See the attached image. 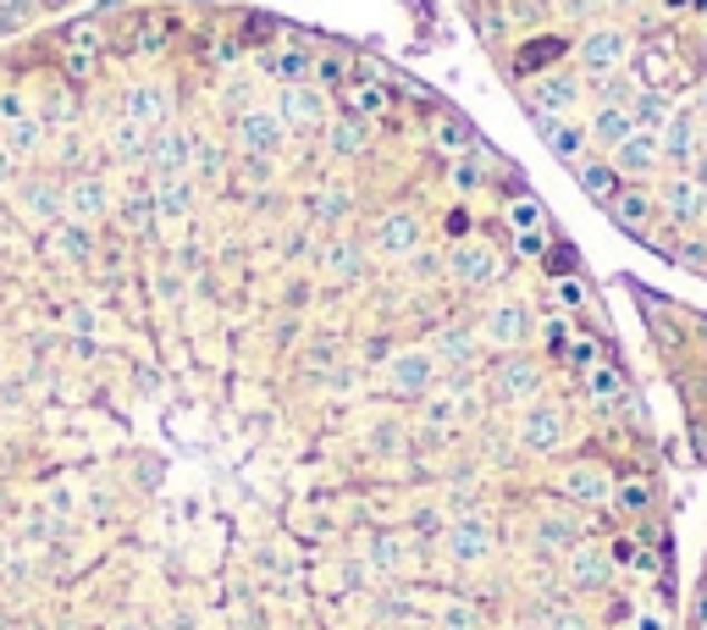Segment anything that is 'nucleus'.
<instances>
[{"label":"nucleus","instance_id":"1","mask_svg":"<svg viewBox=\"0 0 707 630\" xmlns=\"http://www.w3.org/2000/svg\"><path fill=\"white\" fill-rule=\"evenodd\" d=\"M481 343L487 348H498V354H526V343H531V332H537V315L526 299H503V305H487L481 315Z\"/></svg>","mask_w":707,"mask_h":630},{"label":"nucleus","instance_id":"2","mask_svg":"<svg viewBox=\"0 0 707 630\" xmlns=\"http://www.w3.org/2000/svg\"><path fill=\"white\" fill-rule=\"evenodd\" d=\"M487 387H492L498 404L526 410L531 398H542V365L531 354H498V365L487 371Z\"/></svg>","mask_w":707,"mask_h":630},{"label":"nucleus","instance_id":"3","mask_svg":"<svg viewBox=\"0 0 707 630\" xmlns=\"http://www.w3.org/2000/svg\"><path fill=\"white\" fill-rule=\"evenodd\" d=\"M575 61H580L586 78H613V72H625V61H630V33H625V28H591V33L575 45Z\"/></svg>","mask_w":707,"mask_h":630},{"label":"nucleus","instance_id":"4","mask_svg":"<svg viewBox=\"0 0 707 630\" xmlns=\"http://www.w3.org/2000/svg\"><path fill=\"white\" fill-rule=\"evenodd\" d=\"M652 199H658V216H664L669 227H680V233H686V227H703L707 194L691 183V171H675V177H669Z\"/></svg>","mask_w":707,"mask_h":630},{"label":"nucleus","instance_id":"5","mask_svg":"<svg viewBox=\"0 0 707 630\" xmlns=\"http://www.w3.org/2000/svg\"><path fill=\"white\" fill-rule=\"evenodd\" d=\"M509 272V260L492 249V244H481V238H470V244H459L453 255H448V277L459 283V288H487V283H498Z\"/></svg>","mask_w":707,"mask_h":630},{"label":"nucleus","instance_id":"6","mask_svg":"<svg viewBox=\"0 0 707 630\" xmlns=\"http://www.w3.org/2000/svg\"><path fill=\"white\" fill-rule=\"evenodd\" d=\"M287 139H293V134L283 128L277 106H255V111H244L238 128H233V145H238L244 156H277Z\"/></svg>","mask_w":707,"mask_h":630},{"label":"nucleus","instance_id":"7","mask_svg":"<svg viewBox=\"0 0 707 630\" xmlns=\"http://www.w3.org/2000/svg\"><path fill=\"white\" fill-rule=\"evenodd\" d=\"M580 106V78L575 72H537L531 89H526V111H548V117H575Z\"/></svg>","mask_w":707,"mask_h":630},{"label":"nucleus","instance_id":"8","mask_svg":"<svg viewBox=\"0 0 707 630\" xmlns=\"http://www.w3.org/2000/svg\"><path fill=\"white\" fill-rule=\"evenodd\" d=\"M608 216H613V227H619V233H630V238H652V222H658V199H652V188H641V183H625V188L608 199Z\"/></svg>","mask_w":707,"mask_h":630},{"label":"nucleus","instance_id":"9","mask_svg":"<svg viewBox=\"0 0 707 630\" xmlns=\"http://www.w3.org/2000/svg\"><path fill=\"white\" fill-rule=\"evenodd\" d=\"M277 117H283L287 134H321V128L332 122L321 89H310V83H283V106H277Z\"/></svg>","mask_w":707,"mask_h":630},{"label":"nucleus","instance_id":"10","mask_svg":"<svg viewBox=\"0 0 707 630\" xmlns=\"http://www.w3.org/2000/svg\"><path fill=\"white\" fill-rule=\"evenodd\" d=\"M531 122H537V139L564 160V166H580V160H586V150H591L586 122H575V117H548V111H531Z\"/></svg>","mask_w":707,"mask_h":630},{"label":"nucleus","instance_id":"11","mask_svg":"<svg viewBox=\"0 0 707 630\" xmlns=\"http://www.w3.org/2000/svg\"><path fill=\"white\" fill-rule=\"evenodd\" d=\"M658 150H664V166H686L691 171V160L703 156V122H697V111H675L664 122V134H658Z\"/></svg>","mask_w":707,"mask_h":630},{"label":"nucleus","instance_id":"12","mask_svg":"<svg viewBox=\"0 0 707 630\" xmlns=\"http://www.w3.org/2000/svg\"><path fill=\"white\" fill-rule=\"evenodd\" d=\"M608 166L619 171V183H641V177H652L658 166H664V150H658V134H630L613 156H608Z\"/></svg>","mask_w":707,"mask_h":630},{"label":"nucleus","instance_id":"13","mask_svg":"<svg viewBox=\"0 0 707 630\" xmlns=\"http://www.w3.org/2000/svg\"><path fill=\"white\" fill-rule=\"evenodd\" d=\"M149 171L155 177H177V171H188L194 166V134L188 128H155V139H149Z\"/></svg>","mask_w":707,"mask_h":630},{"label":"nucleus","instance_id":"14","mask_svg":"<svg viewBox=\"0 0 707 630\" xmlns=\"http://www.w3.org/2000/svg\"><path fill=\"white\" fill-rule=\"evenodd\" d=\"M580 387H586V404L602 410V415H613V410L630 398V382H625V371H619L613 360H597L591 371H580Z\"/></svg>","mask_w":707,"mask_h":630},{"label":"nucleus","instance_id":"15","mask_svg":"<svg viewBox=\"0 0 707 630\" xmlns=\"http://www.w3.org/2000/svg\"><path fill=\"white\" fill-rule=\"evenodd\" d=\"M122 111H128V122H139V128H166L171 95H166V83H128V89H122Z\"/></svg>","mask_w":707,"mask_h":630},{"label":"nucleus","instance_id":"16","mask_svg":"<svg viewBox=\"0 0 707 630\" xmlns=\"http://www.w3.org/2000/svg\"><path fill=\"white\" fill-rule=\"evenodd\" d=\"M647 509H652V475L619 471V486H613V520H619V525H641Z\"/></svg>","mask_w":707,"mask_h":630},{"label":"nucleus","instance_id":"17","mask_svg":"<svg viewBox=\"0 0 707 630\" xmlns=\"http://www.w3.org/2000/svg\"><path fill=\"white\" fill-rule=\"evenodd\" d=\"M337 95H343V111H348V117H360V122H387V106H393V89H387V83L348 78Z\"/></svg>","mask_w":707,"mask_h":630},{"label":"nucleus","instance_id":"18","mask_svg":"<svg viewBox=\"0 0 707 630\" xmlns=\"http://www.w3.org/2000/svg\"><path fill=\"white\" fill-rule=\"evenodd\" d=\"M636 134V117H630V106H597L591 117H586V139L597 145V150H619L625 139Z\"/></svg>","mask_w":707,"mask_h":630},{"label":"nucleus","instance_id":"19","mask_svg":"<svg viewBox=\"0 0 707 630\" xmlns=\"http://www.w3.org/2000/svg\"><path fill=\"white\" fill-rule=\"evenodd\" d=\"M22 210H28V222H39V227H61V222H67L61 188H56L50 177H22Z\"/></svg>","mask_w":707,"mask_h":630},{"label":"nucleus","instance_id":"20","mask_svg":"<svg viewBox=\"0 0 707 630\" xmlns=\"http://www.w3.org/2000/svg\"><path fill=\"white\" fill-rule=\"evenodd\" d=\"M415 244H421V216H415V210H393V216H382V227H376V255L399 260V255H410Z\"/></svg>","mask_w":707,"mask_h":630},{"label":"nucleus","instance_id":"21","mask_svg":"<svg viewBox=\"0 0 707 630\" xmlns=\"http://www.w3.org/2000/svg\"><path fill=\"white\" fill-rule=\"evenodd\" d=\"M503 222H509V233H553L548 205H542L537 194H526V188H514V194L503 199Z\"/></svg>","mask_w":707,"mask_h":630},{"label":"nucleus","instance_id":"22","mask_svg":"<svg viewBox=\"0 0 707 630\" xmlns=\"http://www.w3.org/2000/svg\"><path fill=\"white\" fill-rule=\"evenodd\" d=\"M321 134H326V150H332L337 160L365 156V145H371V122H360V117H348V111H343V117H332Z\"/></svg>","mask_w":707,"mask_h":630},{"label":"nucleus","instance_id":"23","mask_svg":"<svg viewBox=\"0 0 707 630\" xmlns=\"http://www.w3.org/2000/svg\"><path fill=\"white\" fill-rule=\"evenodd\" d=\"M575 183H580V194H586L591 205H602V210H608V199L625 188L619 171H613L608 160H580V166H575Z\"/></svg>","mask_w":707,"mask_h":630},{"label":"nucleus","instance_id":"24","mask_svg":"<svg viewBox=\"0 0 707 630\" xmlns=\"http://www.w3.org/2000/svg\"><path fill=\"white\" fill-rule=\"evenodd\" d=\"M106 210H111V199H106V188H100L95 177H78V183L67 188V222H84V227H89V222H100Z\"/></svg>","mask_w":707,"mask_h":630},{"label":"nucleus","instance_id":"25","mask_svg":"<svg viewBox=\"0 0 707 630\" xmlns=\"http://www.w3.org/2000/svg\"><path fill=\"white\" fill-rule=\"evenodd\" d=\"M431 139H436V150H448L453 160L475 150V128H470V122H464L459 111H448V106L436 111V128H431Z\"/></svg>","mask_w":707,"mask_h":630},{"label":"nucleus","instance_id":"26","mask_svg":"<svg viewBox=\"0 0 707 630\" xmlns=\"http://www.w3.org/2000/svg\"><path fill=\"white\" fill-rule=\"evenodd\" d=\"M117 222H122L134 238H149V227H155V188H149V183H139V188H128V194H122Z\"/></svg>","mask_w":707,"mask_h":630},{"label":"nucleus","instance_id":"27","mask_svg":"<svg viewBox=\"0 0 707 630\" xmlns=\"http://www.w3.org/2000/svg\"><path fill=\"white\" fill-rule=\"evenodd\" d=\"M630 117H636V128H641V134H664V122L675 117V100H669V95H658V89H641V95L630 100Z\"/></svg>","mask_w":707,"mask_h":630},{"label":"nucleus","instance_id":"28","mask_svg":"<svg viewBox=\"0 0 707 630\" xmlns=\"http://www.w3.org/2000/svg\"><path fill=\"white\" fill-rule=\"evenodd\" d=\"M188 205H194V188L183 177H155V216L160 222H177Z\"/></svg>","mask_w":707,"mask_h":630},{"label":"nucleus","instance_id":"29","mask_svg":"<svg viewBox=\"0 0 707 630\" xmlns=\"http://www.w3.org/2000/svg\"><path fill=\"white\" fill-rule=\"evenodd\" d=\"M45 134H50V128H45L39 117H17V122H6V150L17 160L39 156V150H45Z\"/></svg>","mask_w":707,"mask_h":630},{"label":"nucleus","instance_id":"30","mask_svg":"<svg viewBox=\"0 0 707 630\" xmlns=\"http://www.w3.org/2000/svg\"><path fill=\"white\" fill-rule=\"evenodd\" d=\"M50 244H56V249H61L67 260H89V255H95V233H89L84 222H61Z\"/></svg>","mask_w":707,"mask_h":630},{"label":"nucleus","instance_id":"31","mask_svg":"<svg viewBox=\"0 0 707 630\" xmlns=\"http://www.w3.org/2000/svg\"><path fill=\"white\" fill-rule=\"evenodd\" d=\"M310 72H315V50H310V45L277 50V78H283V83H310Z\"/></svg>","mask_w":707,"mask_h":630},{"label":"nucleus","instance_id":"32","mask_svg":"<svg viewBox=\"0 0 707 630\" xmlns=\"http://www.w3.org/2000/svg\"><path fill=\"white\" fill-rule=\"evenodd\" d=\"M199 183H216L222 171H227V150L216 145V139H194V166H188Z\"/></svg>","mask_w":707,"mask_h":630},{"label":"nucleus","instance_id":"33","mask_svg":"<svg viewBox=\"0 0 707 630\" xmlns=\"http://www.w3.org/2000/svg\"><path fill=\"white\" fill-rule=\"evenodd\" d=\"M553 305H559V315H580L586 305H591V288L569 272V277H553Z\"/></svg>","mask_w":707,"mask_h":630},{"label":"nucleus","instance_id":"34","mask_svg":"<svg viewBox=\"0 0 707 630\" xmlns=\"http://www.w3.org/2000/svg\"><path fill=\"white\" fill-rule=\"evenodd\" d=\"M537 337H542V348H548L553 360H564V354H569V337H575V326H569V315H548V321L537 326Z\"/></svg>","mask_w":707,"mask_h":630},{"label":"nucleus","instance_id":"35","mask_svg":"<svg viewBox=\"0 0 707 630\" xmlns=\"http://www.w3.org/2000/svg\"><path fill=\"white\" fill-rule=\"evenodd\" d=\"M326 272H332L337 283H348V277L360 272V244H354V238H343V244H332V255H326Z\"/></svg>","mask_w":707,"mask_h":630},{"label":"nucleus","instance_id":"36","mask_svg":"<svg viewBox=\"0 0 707 630\" xmlns=\"http://www.w3.org/2000/svg\"><path fill=\"white\" fill-rule=\"evenodd\" d=\"M509 249H514L520 260H542V255L553 249V233H509Z\"/></svg>","mask_w":707,"mask_h":630},{"label":"nucleus","instance_id":"37","mask_svg":"<svg viewBox=\"0 0 707 630\" xmlns=\"http://www.w3.org/2000/svg\"><path fill=\"white\" fill-rule=\"evenodd\" d=\"M564 360L575 365V371H591V365H597V360H608V354H602V343H597V337H580V332H575Z\"/></svg>","mask_w":707,"mask_h":630},{"label":"nucleus","instance_id":"38","mask_svg":"<svg viewBox=\"0 0 707 630\" xmlns=\"http://www.w3.org/2000/svg\"><path fill=\"white\" fill-rule=\"evenodd\" d=\"M95 56H100V50H89V45H72V50H67V78H72V83H84V78L95 72Z\"/></svg>","mask_w":707,"mask_h":630},{"label":"nucleus","instance_id":"39","mask_svg":"<svg viewBox=\"0 0 707 630\" xmlns=\"http://www.w3.org/2000/svg\"><path fill=\"white\" fill-rule=\"evenodd\" d=\"M155 299H160V305H177V299H183V283H177L166 266L155 272Z\"/></svg>","mask_w":707,"mask_h":630},{"label":"nucleus","instance_id":"40","mask_svg":"<svg viewBox=\"0 0 707 630\" xmlns=\"http://www.w3.org/2000/svg\"><path fill=\"white\" fill-rule=\"evenodd\" d=\"M11 183H17V156H11V150L0 145V194H6Z\"/></svg>","mask_w":707,"mask_h":630},{"label":"nucleus","instance_id":"41","mask_svg":"<svg viewBox=\"0 0 707 630\" xmlns=\"http://www.w3.org/2000/svg\"><path fill=\"white\" fill-rule=\"evenodd\" d=\"M691 626H707V587L697 592V603H691Z\"/></svg>","mask_w":707,"mask_h":630},{"label":"nucleus","instance_id":"42","mask_svg":"<svg viewBox=\"0 0 707 630\" xmlns=\"http://www.w3.org/2000/svg\"><path fill=\"white\" fill-rule=\"evenodd\" d=\"M691 183H697V188H703V194H707V156H697V160H691Z\"/></svg>","mask_w":707,"mask_h":630},{"label":"nucleus","instance_id":"43","mask_svg":"<svg viewBox=\"0 0 707 630\" xmlns=\"http://www.w3.org/2000/svg\"><path fill=\"white\" fill-rule=\"evenodd\" d=\"M39 6H67V0H39Z\"/></svg>","mask_w":707,"mask_h":630},{"label":"nucleus","instance_id":"44","mask_svg":"<svg viewBox=\"0 0 707 630\" xmlns=\"http://www.w3.org/2000/svg\"><path fill=\"white\" fill-rule=\"evenodd\" d=\"M691 630H707V626H691Z\"/></svg>","mask_w":707,"mask_h":630},{"label":"nucleus","instance_id":"45","mask_svg":"<svg viewBox=\"0 0 707 630\" xmlns=\"http://www.w3.org/2000/svg\"><path fill=\"white\" fill-rule=\"evenodd\" d=\"M703 587H707V575H703Z\"/></svg>","mask_w":707,"mask_h":630}]
</instances>
